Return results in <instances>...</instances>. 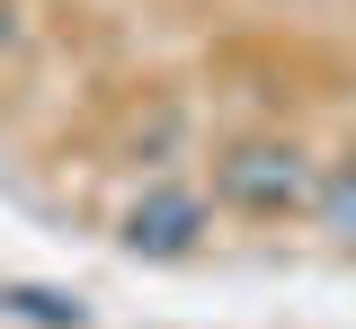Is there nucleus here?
I'll list each match as a JSON object with an SVG mask.
<instances>
[{"mask_svg":"<svg viewBox=\"0 0 356 329\" xmlns=\"http://www.w3.org/2000/svg\"><path fill=\"white\" fill-rule=\"evenodd\" d=\"M214 196L232 205V214H294V205H312V169L294 142H232L214 160Z\"/></svg>","mask_w":356,"mask_h":329,"instance_id":"1","label":"nucleus"},{"mask_svg":"<svg viewBox=\"0 0 356 329\" xmlns=\"http://www.w3.org/2000/svg\"><path fill=\"white\" fill-rule=\"evenodd\" d=\"M196 240H205V196H196V187L134 196V214H125V249H134V258H187Z\"/></svg>","mask_w":356,"mask_h":329,"instance_id":"2","label":"nucleus"},{"mask_svg":"<svg viewBox=\"0 0 356 329\" xmlns=\"http://www.w3.org/2000/svg\"><path fill=\"white\" fill-rule=\"evenodd\" d=\"M312 214H321V232L339 240V249H356V160H339V169L312 187Z\"/></svg>","mask_w":356,"mask_h":329,"instance_id":"3","label":"nucleus"},{"mask_svg":"<svg viewBox=\"0 0 356 329\" xmlns=\"http://www.w3.org/2000/svg\"><path fill=\"white\" fill-rule=\"evenodd\" d=\"M0 303L27 312V321H44V329H81V303H63V294H44V285H0Z\"/></svg>","mask_w":356,"mask_h":329,"instance_id":"4","label":"nucleus"},{"mask_svg":"<svg viewBox=\"0 0 356 329\" xmlns=\"http://www.w3.org/2000/svg\"><path fill=\"white\" fill-rule=\"evenodd\" d=\"M0 45H9V0H0Z\"/></svg>","mask_w":356,"mask_h":329,"instance_id":"5","label":"nucleus"}]
</instances>
